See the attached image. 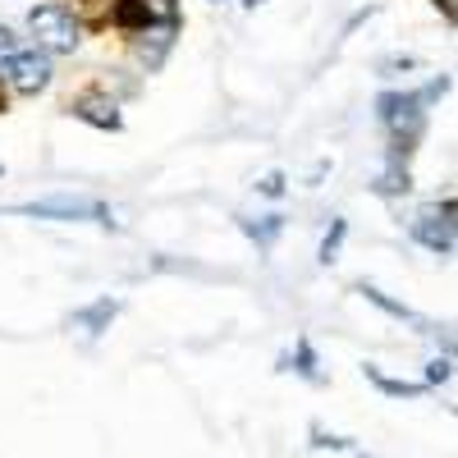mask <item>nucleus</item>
Segmentation results:
<instances>
[{"label":"nucleus","mask_w":458,"mask_h":458,"mask_svg":"<svg viewBox=\"0 0 458 458\" xmlns=\"http://www.w3.org/2000/svg\"><path fill=\"white\" fill-rule=\"evenodd\" d=\"M445 92H449V79L440 73V79H431L417 92H380L376 97V120L390 133V157L394 161L412 157L417 138H422V129H427V106H436Z\"/></svg>","instance_id":"f257e3e1"},{"label":"nucleus","mask_w":458,"mask_h":458,"mask_svg":"<svg viewBox=\"0 0 458 458\" xmlns=\"http://www.w3.org/2000/svg\"><path fill=\"white\" fill-rule=\"evenodd\" d=\"M28 28L37 37V47H42L47 55H73L83 42V23L73 19L60 0H51V5H37L28 14Z\"/></svg>","instance_id":"f03ea898"},{"label":"nucleus","mask_w":458,"mask_h":458,"mask_svg":"<svg viewBox=\"0 0 458 458\" xmlns=\"http://www.w3.org/2000/svg\"><path fill=\"white\" fill-rule=\"evenodd\" d=\"M19 216H37V220H73V225H106L114 229L120 220H114V211L97 198H47V202H28L19 207Z\"/></svg>","instance_id":"7ed1b4c3"},{"label":"nucleus","mask_w":458,"mask_h":458,"mask_svg":"<svg viewBox=\"0 0 458 458\" xmlns=\"http://www.w3.org/2000/svg\"><path fill=\"white\" fill-rule=\"evenodd\" d=\"M0 79H5L14 92H23V97L47 92L51 88V55L42 47H28V51H19L5 69H0Z\"/></svg>","instance_id":"20e7f679"},{"label":"nucleus","mask_w":458,"mask_h":458,"mask_svg":"<svg viewBox=\"0 0 458 458\" xmlns=\"http://www.w3.org/2000/svg\"><path fill=\"white\" fill-rule=\"evenodd\" d=\"M408 229H412V239L422 243L427 252H440V257H445V252H458V234H454L449 216L440 211V202H427L422 211L412 216V225H408Z\"/></svg>","instance_id":"39448f33"},{"label":"nucleus","mask_w":458,"mask_h":458,"mask_svg":"<svg viewBox=\"0 0 458 458\" xmlns=\"http://www.w3.org/2000/svg\"><path fill=\"white\" fill-rule=\"evenodd\" d=\"M69 114H79L83 124H92V129H106V133H120V129H124V120H120V106H114V101H106V97H97V92L79 97V101L69 106Z\"/></svg>","instance_id":"423d86ee"},{"label":"nucleus","mask_w":458,"mask_h":458,"mask_svg":"<svg viewBox=\"0 0 458 458\" xmlns=\"http://www.w3.org/2000/svg\"><path fill=\"white\" fill-rule=\"evenodd\" d=\"M60 5L79 19L83 28H101L110 19V0H60Z\"/></svg>","instance_id":"0eeeda50"},{"label":"nucleus","mask_w":458,"mask_h":458,"mask_svg":"<svg viewBox=\"0 0 458 458\" xmlns=\"http://www.w3.org/2000/svg\"><path fill=\"white\" fill-rule=\"evenodd\" d=\"M284 229V216H266V220H243V234L257 243V248H271L276 234Z\"/></svg>","instance_id":"6e6552de"},{"label":"nucleus","mask_w":458,"mask_h":458,"mask_svg":"<svg viewBox=\"0 0 458 458\" xmlns=\"http://www.w3.org/2000/svg\"><path fill=\"white\" fill-rule=\"evenodd\" d=\"M376 193H408V161H394L390 157V165H386V174L376 179Z\"/></svg>","instance_id":"1a4fd4ad"},{"label":"nucleus","mask_w":458,"mask_h":458,"mask_svg":"<svg viewBox=\"0 0 458 458\" xmlns=\"http://www.w3.org/2000/svg\"><path fill=\"white\" fill-rule=\"evenodd\" d=\"M344 234H349V220H344V216H335V220H330V229H326V239H321V252H317L326 266L339 257V248H344Z\"/></svg>","instance_id":"9d476101"},{"label":"nucleus","mask_w":458,"mask_h":458,"mask_svg":"<svg viewBox=\"0 0 458 458\" xmlns=\"http://www.w3.org/2000/svg\"><path fill=\"white\" fill-rule=\"evenodd\" d=\"M147 19L151 28H179V0H147Z\"/></svg>","instance_id":"9b49d317"},{"label":"nucleus","mask_w":458,"mask_h":458,"mask_svg":"<svg viewBox=\"0 0 458 458\" xmlns=\"http://www.w3.org/2000/svg\"><path fill=\"white\" fill-rule=\"evenodd\" d=\"M367 376L376 380L386 394H394V399H417V394H427V386H408V380H390V376H380L376 367H367Z\"/></svg>","instance_id":"f8f14e48"},{"label":"nucleus","mask_w":458,"mask_h":458,"mask_svg":"<svg viewBox=\"0 0 458 458\" xmlns=\"http://www.w3.org/2000/svg\"><path fill=\"white\" fill-rule=\"evenodd\" d=\"M362 293H367V298H371V302H376V308H386V312H390V317H399V321H412V326H417V317H412V312H408V308H403V302H390V298H386V293H380V289H371V284H362Z\"/></svg>","instance_id":"ddd939ff"},{"label":"nucleus","mask_w":458,"mask_h":458,"mask_svg":"<svg viewBox=\"0 0 458 458\" xmlns=\"http://www.w3.org/2000/svg\"><path fill=\"white\" fill-rule=\"evenodd\" d=\"M114 312H120V308H114V302L106 298V302H97V308H88V312L73 317V326H101V321H110Z\"/></svg>","instance_id":"4468645a"},{"label":"nucleus","mask_w":458,"mask_h":458,"mask_svg":"<svg viewBox=\"0 0 458 458\" xmlns=\"http://www.w3.org/2000/svg\"><path fill=\"white\" fill-rule=\"evenodd\" d=\"M19 51H23V47H19V37H14L10 28H0V69H5V64H10Z\"/></svg>","instance_id":"2eb2a0df"},{"label":"nucleus","mask_w":458,"mask_h":458,"mask_svg":"<svg viewBox=\"0 0 458 458\" xmlns=\"http://www.w3.org/2000/svg\"><path fill=\"white\" fill-rule=\"evenodd\" d=\"M449 371H454V362H449V358H436V362H427V386H445V380H449Z\"/></svg>","instance_id":"dca6fc26"},{"label":"nucleus","mask_w":458,"mask_h":458,"mask_svg":"<svg viewBox=\"0 0 458 458\" xmlns=\"http://www.w3.org/2000/svg\"><path fill=\"white\" fill-rule=\"evenodd\" d=\"M257 188H261L266 198H280V193H284V174H280V170H276V174H266V179H261Z\"/></svg>","instance_id":"f3484780"},{"label":"nucleus","mask_w":458,"mask_h":458,"mask_svg":"<svg viewBox=\"0 0 458 458\" xmlns=\"http://www.w3.org/2000/svg\"><path fill=\"white\" fill-rule=\"evenodd\" d=\"M0 110H5V83H0Z\"/></svg>","instance_id":"a211bd4d"},{"label":"nucleus","mask_w":458,"mask_h":458,"mask_svg":"<svg viewBox=\"0 0 458 458\" xmlns=\"http://www.w3.org/2000/svg\"><path fill=\"white\" fill-rule=\"evenodd\" d=\"M243 5H248V10H252V5H261V0H243Z\"/></svg>","instance_id":"6ab92c4d"},{"label":"nucleus","mask_w":458,"mask_h":458,"mask_svg":"<svg viewBox=\"0 0 458 458\" xmlns=\"http://www.w3.org/2000/svg\"><path fill=\"white\" fill-rule=\"evenodd\" d=\"M216 5H220V0H216Z\"/></svg>","instance_id":"aec40b11"}]
</instances>
